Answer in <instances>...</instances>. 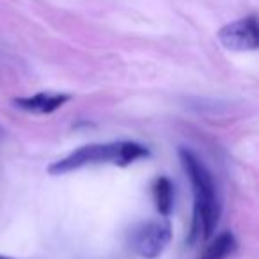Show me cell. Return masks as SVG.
I'll use <instances>...</instances> for the list:
<instances>
[{
  "label": "cell",
  "instance_id": "1",
  "mask_svg": "<svg viewBox=\"0 0 259 259\" xmlns=\"http://www.w3.org/2000/svg\"><path fill=\"white\" fill-rule=\"evenodd\" d=\"M181 165L188 174L194 188V215H192L190 227V243L197 241H208L215 233L219 224L220 204L217 199V190L213 178L204 163L199 160L195 153L188 149L180 151Z\"/></svg>",
  "mask_w": 259,
  "mask_h": 259
},
{
  "label": "cell",
  "instance_id": "2",
  "mask_svg": "<svg viewBox=\"0 0 259 259\" xmlns=\"http://www.w3.org/2000/svg\"><path fill=\"white\" fill-rule=\"evenodd\" d=\"M149 151L137 142H108V144H89L82 146L76 151L69 153L66 158L55 162L48 167V172L54 176L71 172L87 165H100V163H112V165L126 167L135 163L137 160L148 158Z\"/></svg>",
  "mask_w": 259,
  "mask_h": 259
},
{
  "label": "cell",
  "instance_id": "3",
  "mask_svg": "<svg viewBox=\"0 0 259 259\" xmlns=\"http://www.w3.org/2000/svg\"><path fill=\"white\" fill-rule=\"evenodd\" d=\"M170 236H172V231H170L169 220H151L135 229L132 236V247L142 257L156 259L167 248Z\"/></svg>",
  "mask_w": 259,
  "mask_h": 259
},
{
  "label": "cell",
  "instance_id": "4",
  "mask_svg": "<svg viewBox=\"0 0 259 259\" xmlns=\"http://www.w3.org/2000/svg\"><path fill=\"white\" fill-rule=\"evenodd\" d=\"M219 41L231 52H254L259 47L257 18L248 15L236 22H231L219 30Z\"/></svg>",
  "mask_w": 259,
  "mask_h": 259
},
{
  "label": "cell",
  "instance_id": "5",
  "mask_svg": "<svg viewBox=\"0 0 259 259\" xmlns=\"http://www.w3.org/2000/svg\"><path fill=\"white\" fill-rule=\"evenodd\" d=\"M71 100V96L62 93H37L34 96H27V98H16L13 100L16 108L20 110L30 112V114H37V115H45V114H52V112L59 110L66 101Z\"/></svg>",
  "mask_w": 259,
  "mask_h": 259
},
{
  "label": "cell",
  "instance_id": "6",
  "mask_svg": "<svg viewBox=\"0 0 259 259\" xmlns=\"http://www.w3.org/2000/svg\"><path fill=\"white\" fill-rule=\"evenodd\" d=\"M153 197H155L156 209L160 211V215L169 217L172 213L174 208V187L170 183L169 178L160 176L153 185Z\"/></svg>",
  "mask_w": 259,
  "mask_h": 259
},
{
  "label": "cell",
  "instance_id": "7",
  "mask_svg": "<svg viewBox=\"0 0 259 259\" xmlns=\"http://www.w3.org/2000/svg\"><path fill=\"white\" fill-rule=\"evenodd\" d=\"M234 248H236L234 234L229 233V231H224L206 247V250L202 252L199 259H226L233 254Z\"/></svg>",
  "mask_w": 259,
  "mask_h": 259
},
{
  "label": "cell",
  "instance_id": "8",
  "mask_svg": "<svg viewBox=\"0 0 259 259\" xmlns=\"http://www.w3.org/2000/svg\"><path fill=\"white\" fill-rule=\"evenodd\" d=\"M0 259H15V257H9V255H4V254H0Z\"/></svg>",
  "mask_w": 259,
  "mask_h": 259
}]
</instances>
